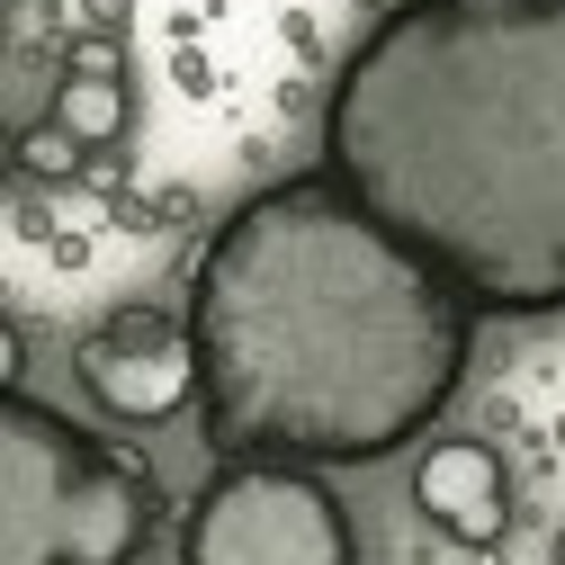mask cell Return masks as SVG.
I'll return each instance as SVG.
<instances>
[{"label": "cell", "instance_id": "obj_1", "mask_svg": "<svg viewBox=\"0 0 565 565\" xmlns=\"http://www.w3.org/2000/svg\"><path fill=\"white\" fill-rule=\"evenodd\" d=\"M198 431L278 467H377L458 404L476 306L323 162L252 189L189 260Z\"/></svg>", "mask_w": 565, "mask_h": 565}, {"label": "cell", "instance_id": "obj_2", "mask_svg": "<svg viewBox=\"0 0 565 565\" xmlns=\"http://www.w3.org/2000/svg\"><path fill=\"white\" fill-rule=\"evenodd\" d=\"M323 171L476 315H565V0H422L332 63Z\"/></svg>", "mask_w": 565, "mask_h": 565}, {"label": "cell", "instance_id": "obj_3", "mask_svg": "<svg viewBox=\"0 0 565 565\" xmlns=\"http://www.w3.org/2000/svg\"><path fill=\"white\" fill-rule=\"evenodd\" d=\"M162 476L135 440H99L73 413L10 386L0 404V565H145Z\"/></svg>", "mask_w": 565, "mask_h": 565}, {"label": "cell", "instance_id": "obj_4", "mask_svg": "<svg viewBox=\"0 0 565 565\" xmlns=\"http://www.w3.org/2000/svg\"><path fill=\"white\" fill-rule=\"evenodd\" d=\"M180 565H360V530L323 467L234 458L180 512Z\"/></svg>", "mask_w": 565, "mask_h": 565}, {"label": "cell", "instance_id": "obj_5", "mask_svg": "<svg viewBox=\"0 0 565 565\" xmlns=\"http://www.w3.org/2000/svg\"><path fill=\"white\" fill-rule=\"evenodd\" d=\"M73 377L82 395L117 422V431H162L198 404V341L189 315L171 306H117L73 341Z\"/></svg>", "mask_w": 565, "mask_h": 565}, {"label": "cell", "instance_id": "obj_6", "mask_svg": "<svg viewBox=\"0 0 565 565\" xmlns=\"http://www.w3.org/2000/svg\"><path fill=\"white\" fill-rule=\"evenodd\" d=\"M413 512L431 521L449 547L493 556L512 530V467L493 440H431L413 458Z\"/></svg>", "mask_w": 565, "mask_h": 565}, {"label": "cell", "instance_id": "obj_7", "mask_svg": "<svg viewBox=\"0 0 565 565\" xmlns=\"http://www.w3.org/2000/svg\"><path fill=\"white\" fill-rule=\"evenodd\" d=\"M45 117L63 135H82L90 153H108V145H126V126H135V82L126 73H54Z\"/></svg>", "mask_w": 565, "mask_h": 565}, {"label": "cell", "instance_id": "obj_8", "mask_svg": "<svg viewBox=\"0 0 565 565\" xmlns=\"http://www.w3.org/2000/svg\"><path fill=\"white\" fill-rule=\"evenodd\" d=\"M10 162H19L28 189H63V180L90 171V145H82V135H63L54 117H28V126L10 135Z\"/></svg>", "mask_w": 565, "mask_h": 565}, {"label": "cell", "instance_id": "obj_9", "mask_svg": "<svg viewBox=\"0 0 565 565\" xmlns=\"http://www.w3.org/2000/svg\"><path fill=\"white\" fill-rule=\"evenodd\" d=\"M63 73H126V45L117 36H63Z\"/></svg>", "mask_w": 565, "mask_h": 565}, {"label": "cell", "instance_id": "obj_10", "mask_svg": "<svg viewBox=\"0 0 565 565\" xmlns=\"http://www.w3.org/2000/svg\"><path fill=\"white\" fill-rule=\"evenodd\" d=\"M73 28H82V36H117V45H126V36H135V0H73Z\"/></svg>", "mask_w": 565, "mask_h": 565}, {"label": "cell", "instance_id": "obj_11", "mask_svg": "<svg viewBox=\"0 0 565 565\" xmlns=\"http://www.w3.org/2000/svg\"><path fill=\"white\" fill-rule=\"evenodd\" d=\"M369 19H404V10H422V0H360Z\"/></svg>", "mask_w": 565, "mask_h": 565}, {"label": "cell", "instance_id": "obj_12", "mask_svg": "<svg viewBox=\"0 0 565 565\" xmlns=\"http://www.w3.org/2000/svg\"><path fill=\"white\" fill-rule=\"evenodd\" d=\"M556 565H565V530H556Z\"/></svg>", "mask_w": 565, "mask_h": 565}, {"label": "cell", "instance_id": "obj_13", "mask_svg": "<svg viewBox=\"0 0 565 565\" xmlns=\"http://www.w3.org/2000/svg\"><path fill=\"white\" fill-rule=\"evenodd\" d=\"M10 10H28V0H10Z\"/></svg>", "mask_w": 565, "mask_h": 565}, {"label": "cell", "instance_id": "obj_14", "mask_svg": "<svg viewBox=\"0 0 565 565\" xmlns=\"http://www.w3.org/2000/svg\"><path fill=\"white\" fill-rule=\"evenodd\" d=\"M556 440H565V422H556Z\"/></svg>", "mask_w": 565, "mask_h": 565}]
</instances>
